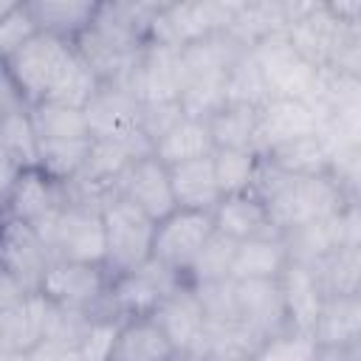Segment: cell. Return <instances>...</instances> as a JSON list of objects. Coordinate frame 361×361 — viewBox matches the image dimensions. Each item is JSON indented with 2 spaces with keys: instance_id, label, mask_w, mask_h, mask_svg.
I'll use <instances>...</instances> for the list:
<instances>
[{
  "instance_id": "cell-1",
  "label": "cell",
  "mask_w": 361,
  "mask_h": 361,
  "mask_svg": "<svg viewBox=\"0 0 361 361\" xmlns=\"http://www.w3.org/2000/svg\"><path fill=\"white\" fill-rule=\"evenodd\" d=\"M251 189L262 197L276 231H288L293 226L330 217L353 200L330 172L290 175L274 166L271 161H265L262 155H259V166Z\"/></svg>"
},
{
  "instance_id": "cell-2",
  "label": "cell",
  "mask_w": 361,
  "mask_h": 361,
  "mask_svg": "<svg viewBox=\"0 0 361 361\" xmlns=\"http://www.w3.org/2000/svg\"><path fill=\"white\" fill-rule=\"evenodd\" d=\"M54 259L104 262V220L102 209L65 200L59 212L37 228Z\"/></svg>"
},
{
  "instance_id": "cell-3",
  "label": "cell",
  "mask_w": 361,
  "mask_h": 361,
  "mask_svg": "<svg viewBox=\"0 0 361 361\" xmlns=\"http://www.w3.org/2000/svg\"><path fill=\"white\" fill-rule=\"evenodd\" d=\"M73 42L37 31L23 48H17L3 65L8 68L11 79L17 82V87L23 90L25 102H42L51 96V90L56 87V82L62 79L71 56H73Z\"/></svg>"
},
{
  "instance_id": "cell-4",
  "label": "cell",
  "mask_w": 361,
  "mask_h": 361,
  "mask_svg": "<svg viewBox=\"0 0 361 361\" xmlns=\"http://www.w3.org/2000/svg\"><path fill=\"white\" fill-rule=\"evenodd\" d=\"M104 220V268L110 274L133 271L149 259L155 220L127 197H113L102 209Z\"/></svg>"
},
{
  "instance_id": "cell-5",
  "label": "cell",
  "mask_w": 361,
  "mask_h": 361,
  "mask_svg": "<svg viewBox=\"0 0 361 361\" xmlns=\"http://www.w3.org/2000/svg\"><path fill=\"white\" fill-rule=\"evenodd\" d=\"M180 282H186L180 274L169 271L166 265H161L158 259L149 257L147 262H141L133 271L110 274V285H107L99 316H110V319L147 316L161 302V296L169 293L172 288H178Z\"/></svg>"
},
{
  "instance_id": "cell-6",
  "label": "cell",
  "mask_w": 361,
  "mask_h": 361,
  "mask_svg": "<svg viewBox=\"0 0 361 361\" xmlns=\"http://www.w3.org/2000/svg\"><path fill=\"white\" fill-rule=\"evenodd\" d=\"M257 65L262 71L268 96H285V99H305L310 102L319 85V71L310 65L288 39L285 31H274L265 39H259L254 48Z\"/></svg>"
},
{
  "instance_id": "cell-7",
  "label": "cell",
  "mask_w": 361,
  "mask_h": 361,
  "mask_svg": "<svg viewBox=\"0 0 361 361\" xmlns=\"http://www.w3.org/2000/svg\"><path fill=\"white\" fill-rule=\"evenodd\" d=\"M212 228H214L212 212L175 206L166 217L155 220L149 257L186 279V271L195 262V257H197L200 245L206 243V237L212 234Z\"/></svg>"
},
{
  "instance_id": "cell-8",
  "label": "cell",
  "mask_w": 361,
  "mask_h": 361,
  "mask_svg": "<svg viewBox=\"0 0 361 361\" xmlns=\"http://www.w3.org/2000/svg\"><path fill=\"white\" fill-rule=\"evenodd\" d=\"M107 285H110V271L104 268V262L51 259L42 274L39 293L65 307H76L90 316H99Z\"/></svg>"
},
{
  "instance_id": "cell-9",
  "label": "cell",
  "mask_w": 361,
  "mask_h": 361,
  "mask_svg": "<svg viewBox=\"0 0 361 361\" xmlns=\"http://www.w3.org/2000/svg\"><path fill=\"white\" fill-rule=\"evenodd\" d=\"M228 23H231V17L206 0H180L172 8H166L164 14L152 17L149 39L172 45V48H183L209 34L226 31Z\"/></svg>"
},
{
  "instance_id": "cell-10",
  "label": "cell",
  "mask_w": 361,
  "mask_h": 361,
  "mask_svg": "<svg viewBox=\"0 0 361 361\" xmlns=\"http://www.w3.org/2000/svg\"><path fill=\"white\" fill-rule=\"evenodd\" d=\"M149 316L161 324V330L166 333L178 358H195L197 344L203 338L206 316H203V307H200L195 288L189 282H180L178 288L164 293Z\"/></svg>"
},
{
  "instance_id": "cell-11",
  "label": "cell",
  "mask_w": 361,
  "mask_h": 361,
  "mask_svg": "<svg viewBox=\"0 0 361 361\" xmlns=\"http://www.w3.org/2000/svg\"><path fill=\"white\" fill-rule=\"evenodd\" d=\"M51 259L54 257L34 226L0 214V262L25 285V290H39L42 274Z\"/></svg>"
},
{
  "instance_id": "cell-12",
  "label": "cell",
  "mask_w": 361,
  "mask_h": 361,
  "mask_svg": "<svg viewBox=\"0 0 361 361\" xmlns=\"http://www.w3.org/2000/svg\"><path fill=\"white\" fill-rule=\"evenodd\" d=\"M93 138H124L138 133L141 99L118 82H99L93 96L82 107Z\"/></svg>"
},
{
  "instance_id": "cell-13",
  "label": "cell",
  "mask_w": 361,
  "mask_h": 361,
  "mask_svg": "<svg viewBox=\"0 0 361 361\" xmlns=\"http://www.w3.org/2000/svg\"><path fill=\"white\" fill-rule=\"evenodd\" d=\"M62 203H65L62 183L39 166H25V169H20L8 197L3 203V214L23 220L34 228H42L59 212Z\"/></svg>"
},
{
  "instance_id": "cell-14",
  "label": "cell",
  "mask_w": 361,
  "mask_h": 361,
  "mask_svg": "<svg viewBox=\"0 0 361 361\" xmlns=\"http://www.w3.org/2000/svg\"><path fill=\"white\" fill-rule=\"evenodd\" d=\"M116 195L135 203L141 212H147L152 220L166 217L175 209L172 183H169V166L158 155H141L133 161L116 180Z\"/></svg>"
},
{
  "instance_id": "cell-15",
  "label": "cell",
  "mask_w": 361,
  "mask_h": 361,
  "mask_svg": "<svg viewBox=\"0 0 361 361\" xmlns=\"http://www.w3.org/2000/svg\"><path fill=\"white\" fill-rule=\"evenodd\" d=\"M234 299L237 316L262 336H276L288 330V310L279 276H254V279H234Z\"/></svg>"
},
{
  "instance_id": "cell-16",
  "label": "cell",
  "mask_w": 361,
  "mask_h": 361,
  "mask_svg": "<svg viewBox=\"0 0 361 361\" xmlns=\"http://www.w3.org/2000/svg\"><path fill=\"white\" fill-rule=\"evenodd\" d=\"M319 116L310 102L305 99H285L271 96L257 107V133H254V149L265 155L271 147L290 141L296 135L316 133Z\"/></svg>"
},
{
  "instance_id": "cell-17",
  "label": "cell",
  "mask_w": 361,
  "mask_h": 361,
  "mask_svg": "<svg viewBox=\"0 0 361 361\" xmlns=\"http://www.w3.org/2000/svg\"><path fill=\"white\" fill-rule=\"evenodd\" d=\"M180 87H183L180 48L149 39L133 68L130 90L141 102H161V99H178Z\"/></svg>"
},
{
  "instance_id": "cell-18",
  "label": "cell",
  "mask_w": 361,
  "mask_h": 361,
  "mask_svg": "<svg viewBox=\"0 0 361 361\" xmlns=\"http://www.w3.org/2000/svg\"><path fill=\"white\" fill-rule=\"evenodd\" d=\"M149 152H152V141L141 130L133 135H124V138H93L90 155L76 178L116 192L118 175L133 161H138L141 155H149Z\"/></svg>"
},
{
  "instance_id": "cell-19",
  "label": "cell",
  "mask_w": 361,
  "mask_h": 361,
  "mask_svg": "<svg viewBox=\"0 0 361 361\" xmlns=\"http://www.w3.org/2000/svg\"><path fill=\"white\" fill-rule=\"evenodd\" d=\"M285 310H288V327L299 333H310L313 322L319 316V307L324 302V290L316 279V271L305 262L290 259L279 274Z\"/></svg>"
},
{
  "instance_id": "cell-20",
  "label": "cell",
  "mask_w": 361,
  "mask_h": 361,
  "mask_svg": "<svg viewBox=\"0 0 361 361\" xmlns=\"http://www.w3.org/2000/svg\"><path fill=\"white\" fill-rule=\"evenodd\" d=\"M310 336L319 347L361 344V293H330V296H324Z\"/></svg>"
},
{
  "instance_id": "cell-21",
  "label": "cell",
  "mask_w": 361,
  "mask_h": 361,
  "mask_svg": "<svg viewBox=\"0 0 361 361\" xmlns=\"http://www.w3.org/2000/svg\"><path fill=\"white\" fill-rule=\"evenodd\" d=\"M212 220H214V228L226 231L234 240L259 237V234H276V228H274V223L268 217V209H265L262 197L254 189L223 195L217 200V206L212 209Z\"/></svg>"
},
{
  "instance_id": "cell-22",
  "label": "cell",
  "mask_w": 361,
  "mask_h": 361,
  "mask_svg": "<svg viewBox=\"0 0 361 361\" xmlns=\"http://www.w3.org/2000/svg\"><path fill=\"white\" fill-rule=\"evenodd\" d=\"M110 358L113 361H169L178 355L166 333L161 330V324L147 313V316L121 319Z\"/></svg>"
},
{
  "instance_id": "cell-23",
  "label": "cell",
  "mask_w": 361,
  "mask_h": 361,
  "mask_svg": "<svg viewBox=\"0 0 361 361\" xmlns=\"http://www.w3.org/2000/svg\"><path fill=\"white\" fill-rule=\"evenodd\" d=\"M347 25H350V23L333 17L324 6H319L316 11H310V14L299 17L296 23H290V25L285 28V34H288L290 45H293L310 65L327 68L330 54H333L336 42H338V37L344 34Z\"/></svg>"
},
{
  "instance_id": "cell-24",
  "label": "cell",
  "mask_w": 361,
  "mask_h": 361,
  "mask_svg": "<svg viewBox=\"0 0 361 361\" xmlns=\"http://www.w3.org/2000/svg\"><path fill=\"white\" fill-rule=\"evenodd\" d=\"M45 296L28 293L20 305L0 310V358H25L42 336Z\"/></svg>"
},
{
  "instance_id": "cell-25",
  "label": "cell",
  "mask_w": 361,
  "mask_h": 361,
  "mask_svg": "<svg viewBox=\"0 0 361 361\" xmlns=\"http://www.w3.org/2000/svg\"><path fill=\"white\" fill-rule=\"evenodd\" d=\"M37 28L73 42L96 17L102 0H23Z\"/></svg>"
},
{
  "instance_id": "cell-26",
  "label": "cell",
  "mask_w": 361,
  "mask_h": 361,
  "mask_svg": "<svg viewBox=\"0 0 361 361\" xmlns=\"http://www.w3.org/2000/svg\"><path fill=\"white\" fill-rule=\"evenodd\" d=\"M169 183H172L175 206H180V209L212 212L217 206V200L223 197L217 189V180H214L212 155L172 164L169 166Z\"/></svg>"
},
{
  "instance_id": "cell-27",
  "label": "cell",
  "mask_w": 361,
  "mask_h": 361,
  "mask_svg": "<svg viewBox=\"0 0 361 361\" xmlns=\"http://www.w3.org/2000/svg\"><path fill=\"white\" fill-rule=\"evenodd\" d=\"M262 344V336L254 333L243 319L226 322H206L203 338L197 344V361H234V358H254Z\"/></svg>"
},
{
  "instance_id": "cell-28",
  "label": "cell",
  "mask_w": 361,
  "mask_h": 361,
  "mask_svg": "<svg viewBox=\"0 0 361 361\" xmlns=\"http://www.w3.org/2000/svg\"><path fill=\"white\" fill-rule=\"evenodd\" d=\"M288 262H290V257H288V245H285L282 231L245 237V240H237L234 259H231V279L279 276Z\"/></svg>"
},
{
  "instance_id": "cell-29",
  "label": "cell",
  "mask_w": 361,
  "mask_h": 361,
  "mask_svg": "<svg viewBox=\"0 0 361 361\" xmlns=\"http://www.w3.org/2000/svg\"><path fill=\"white\" fill-rule=\"evenodd\" d=\"M212 149H214V141H212L206 118H192V116H183L161 138L152 141V155H158L166 166L212 155Z\"/></svg>"
},
{
  "instance_id": "cell-30",
  "label": "cell",
  "mask_w": 361,
  "mask_h": 361,
  "mask_svg": "<svg viewBox=\"0 0 361 361\" xmlns=\"http://www.w3.org/2000/svg\"><path fill=\"white\" fill-rule=\"evenodd\" d=\"M262 158L290 175H319V172H327V164H330L327 144L322 141L319 133H307V135L282 141V144L271 147Z\"/></svg>"
},
{
  "instance_id": "cell-31",
  "label": "cell",
  "mask_w": 361,
  "mask_h": 361,
  "mask_svg": "<svg viewBox=\"0 0 361 361\" xmlns=\"http://www.w3.org/2000/svg\"><path fill=\"white\" fill-rule=\"evenodd\" d=\"M214 147H231V149H254V133H257V107L226 102L217 113L206 118ZM257 152V149H254Z\"/></svg>"
},
{
  "instance_id": "cell-32",
  "label": "cell",
  "mask_w": 361,
  "mask_h": 361,
  "mask_svg": "<svg viewBox=\"0 0 361 361\" xmlns=\"http://www.w3.org/2000/svg\"><path fill=\"white\" fill-rule=\"evenodd\" d=\"M310 268L316 271L324 296L361 290V245H338L322 259H316Z\"/></svg>"
},
{
  "instance_id": "cell-33",
  "label": "cell",
  "mask_w": 361,
  "mask_h": 361,
  "mask_svg": "<svg viewBox=\"0 0 361 361\" xmlns=\"http://www.w3.org/2000/svg\"><path fill=\"white\" fill-rule=\"evenodd\" d=\"M28 118H31L37 138H42V141L90 135L82 107H71V104H59V102H34V104H28Z\"/></svg>"
},
{
  "instance_id": "cell-34",
  "label": "cell",
  "mask_w": 361,
  "mask_h": 361,
  "mask_svg": "<svg viewBox=\"0 0 361 361\" xmlns=\"http://www.w3.org/2000/svg\"><path fill=\"white\" fill-rule=\"evenodd\" d=\"M243 48H254L274 31H285V17L276 0H251L243 11H237L226 28Z\"/></svg>"
},
{
  "instance_id": "cell-35",
  "label": "cell",
  "mask_w": 361,
  "mask_h": 361,
  "mask_svg": "<svg viewBox=\"0 0 361 361\" xmlns=\"http://www.w3.org/2000/svg\"><path fill=\"white\" fill-rule=\"evenodd\" d=\"M39 144V169H45L51 178H56L59 183L76 178L90 155V144H93V135H85V138H54V141H42L37 138Z\"/></svg>"
},
{
  "instance_id": "cell-36",
  "label": "cell",
  "mask_w": 361,
  "mask_h": 361,
  "mask_svg": "<svg viewBox=\"0 0 361 361\" xmlns=\"http://www.w3.org/2000/svg\"><path fill=\"white\" fill-rule=\"evenodd\" d=\"M259 166V152L254 149H231V147H214L212 149V169L220 195L245 192L254 183Z\"/></svg>"
},
{
  "instance_id": "cell-37",
  "label": "cell",
  "mask_w": 361,
  "mask_h": 361,
  "mask_svg": "<svg viewBox=\"0 0 361 361\" xmlns=\"http://www.w3.org/2000/svg\"><path fill=\"white\" fill-rule=\"evenodd\" d=\"M268 87L262 79V71L257 65V56L251 48H245L228 68L226 73V102H240V104H251L259 107L262 102H268Z\"/></svg>"
},
{
  "instance_id": "cell-38",
  "label": "cell",
  "mask_w": 361,
  "mask_h": 361,
  "mask_svg": "<svg viewBox=\"0 0 361 361\" xmlns=\"http://www.w3.org/2000/svg\"><path fill=\"white\" fill-rule=\"evenodd\" d=\"M237 240L228 237L220 228H212L206 243L200 245L195 262L186 271V282H206V279H223L231 276V259H234Z\"/></svg>"
},
{
  "instance_id": "cell-39",
  "label": "cell",
  "mask_w": 361,
  "mask_h": 361,
  "mask_svg": "<svg viewBox=\"0 0 361 361\" xmlns=\"http://www.w3.org/2000/svg\"><path fill=\"white\" fill-rule=\"evenodd\" d=\"M228 73V71H226ZM226 73H203L189 76L178 93V102L183 107V116L192 118H209L226 104Z\"/></svg>"
},
{
  "instance_id": "cell-40",
  "label": "cell",
  "mask_w": 361,
  "mask_h": 361,
  "mask_svg": "<svg viewBox=\"0 0 361 361\" xmlns=\"http://www.w3.org/2000/svg\"><path fill=\"white\" fill-rule=\"evenodd\" d=\"M96 87H99V76L79 56V51H73V56H71L62 79L56 82V87L51 90V96L42 99V102H59V104H71V107H85V102L93 96Z\"/></svg>"
},
{
  "instance_id": "cell-41",
  "label": "cell",
  "mask_w": 361,
  "mask_h": 361,
  "mask_svg": "<svg viewBox=\"0 0 361 361\" xmlns=\"http://www.w3.org/2000/svg\"><path fill=\"white\" fill-rule=\"evenodd\" d=\"M0 144L11 152V158L23 169L39 166V144H37V133L28 118V107L20 113H11L8 118L0 121Z\"/></svg>"
},
{
  "instance_id": "cell-42",
  "label": "cell",
  "mask_w": 361,
  "mask_h": 361,
  "mask_svg": "<svg viewBox=\"0 0 361 361\" xmlns=\"http://www.w3.org/2000/svg\"><path fill=\"white\" fill-rule=\"evenodd\" d=\"M316 350H319V344L313 341L310 333H299V330L288 327L276 336H268L259 344L254 358H259V361H268V358L271 361H316Z\"/></svg>"
},
{
  "instance_id": "cell-43",
  "label": "cell",
  "mask_w": 361,
  "mask_h": 361,
  "mask_svg": "<svg viewBox=\"0 0 361 361\" xmlns=\"http://www.w3.org/2000/svg\"><path fill=\"white\" fill-rule=\"evenodd\" d=\"M195 288V296L203 307L206 322H226L240 319L237 316V299H234V279H206V282H189Z\"/></svg>"
},
{
  "instance_id": "cell-44",
  "label": "cell",
  "mask_w": 361,
  "mask_h": 361,
  "mask_svg": "<svg viewBox=\"0 0 361 361\" xmlns=\"http://www.w3.org/2000/svg\"><path fill=\"white\" fill-rule=\"evenodd\" d=\"M183 118V107L178 99H161V102H141V113H138V130L155 141L161 138L172 124H178Z\"/></svg>"
},
{
  "instance_id": "cell-45",
  "label": "cell",
  "mask_w": 361,
  "mask_h": 361,
  "mask_svg": "<svg viewBox=\"0 0 361 361\" xmlns=\"http://www.w3.org/2000/svg\"><path fill=\"white\" fill-rule=\"evenodd\" d=\"M37 31L39 28L25 6H17L6 17H0V62H6L17 48H23Z\"/></svg>"
},
{
  "instance_id": "cell-46",
  "label": "cell",
  "mask_w": 361,
  "mask_h": 361,
  "mask_svg": "<svg viewBox=\"0 0 361 361\" xmlns=\"http://www.w3.org/2000/svg\"><path fill=\"white\" fill-rule=\"evenodd\" d=\"M118 324L121 319H110V316H90V327L79 344L82 350V361H96V358H110V350L116 344L118 336Z\"/></svg>"
},
{
  "instance_id": "cell-47",
  "label": "cell",
  "mask_w": 361,
  "mask_h": 361,
  "mask_svg": "<svg viewBox=\"0 0 361 361\" xmlns=\"http://www.w3.org/2000/svg\"><path fill=\"white\" fill-rule=\"evenodd\" d=\"M25 107H28V102H25L23 90H20V87H17V82L11 79L8 68L0 62V121H3V118H8L11 113L25 110Z\"/></svg>"
},
{
  "instance_id": "cell-48",
  "label": "cell",
  "mask_w": 361,
  "mask_h": 361,
  "mask_svg": "<svg viewBox=\"0 0 361 361\" xmlns=\"http://www.w3.org/2000/svg\"><path fill=\"white\" fill-rule=\"evenodd\" d=\"M25 358H73V361H82L79 355V347L73 344H65V341H56V338H39Z\"/></svg>"
},
{
  "instance_id": "cell-49",
  "label": "cell",
  "mask_w": 361,
  "mask_h": 361,
  "mask_svg": "<svg viewBox=\"0 0 361 361\" xmlns=\"http://www.w3.org/2000/svg\"><path fill=\"white\" fill-rule=\"evenodd\" d=\"M31 290H25V285L0 262V310L3 307H14L20 305Z\"/></svg>"
},
{
  "instance_id": "cell-50",
  "label": "cell",
  "mask_w": 361,
  "mask_h": 361,
  "mask_svg": "<svg viewBox=\"0 0 361 361\" xmlns=\"http://www.w3.org/2000/svg\"><path fill=\"white\" fill-rule=\"evenodd\" d=\"M20 164L11 158V152L0 144V214H3V203H6V197H8V192H11V186H14V180H17V175H20Z\"/></svg>"
},
{
  "instance_id": "cell-51",
  "label": "cell",
  "mask_w": 361,
  "mask_h": 361,
  "mask_svg": "<svg viewBox=\"0 0 361 361\" xmlns=\"http://www.w3.org/2000/svg\"><path fill=\"white\" fill-rule=\"evenodd\" d=\"M322 6L333 17H338L344 23H358V6H361V0H322Z\"/></svg>"
},
{
  "instance_id": "cell-52",
  "label": "cell",
  "mask_w": 361,
  "mask_h": 361,
  "mask_svg": "<svg viewBox=\"0 0 361 361\" xmlns=\"http://www.w3.org/2000/svg\"><path fill=\"white\" fill-rule=\"evenodd\" d=\"M130 3H135L141 11H147V14H164L166 8H172L175 3H180V0H130Z\"/></svg>"
},
{
  "instance_id": "cell-53",
  "label": "cell",
  "mask_w": 361,
  "mask_h": 361,
  "mask_svg": "<svg viewBox=\"0 0 361 361\" xmlns=\"http://www.w3.org/2000/svg\"><path fill=\"white\" fill-rule=\"evenodd\" d=\"M206 3H212L214 8H220V11H226L228 17H234L237 11H243L251 0H206Z\"/></svg>"
},
{
  "instance_id": "cell-54",
  "label": "cell",
  "mask_w": 361,
  "mask_h": 361,
  "mask_svg": "<svg viewBox=\"0 0 361 361\" xmlns=\"http://www.w3.org/2000/svg\"><path fill=\"white\" fill-rule=\"evenodd\" d=\"M17 6H23V0H0V17H6V14L14 11Z\"/></svg>"
}]
</instances>
